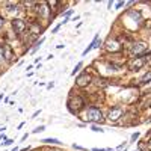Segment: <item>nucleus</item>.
I'll return each mask as SVG.
<instances>
[{
  "label": "nucleus",
  "instance_id": "10",
  "mask_svg": "<svg viewBox=\"0 0 151 151\" xmlns=\"http://www.w3.org/2000/svg\"><path fill=\"white\" fill-rule=\"evenodd\" d=\"M29 33L30 35H41L42 33V27L40 26V23H30L29 24Z\"/></svg>",
  "mask_w": 151,
  "mask_h": 151
},
{
  "label": "nucleus",
  "instance_id": "20",
  "mask_svg": "<svg viewBox=\"0 0 151 151\" xmlns=\"http://www.w3.org/2000/svg\"><path fill=\"white\" fill-rule=\"evenodd\" d=\"M71 14H73V11H71V9H68V11L65 12V18H70V15H71Z\"/></svg>",
  "mask_w": 151,
  "mask_h": 151
},
{
  "label": "nucleus",
  "instance_id": "24",
  "mask_svg": "<svg viewBox=\"0 0 151 151\" xmlns=\"http://www.w3.org/2000/svg\"><path fill=\"white\" fill-rule=\"evenodd\" d=\"M3 24H5V20H3L2 17H0V27H3Z\"/></svg>",
  "mask_w": 151,
  "mask_h": 151
},
{
  "label": "nucleus",
  "instance_id": "8",
  "mask_svg": "<svg viewBox=\"0 0 151 151\" xmlns=\"http://www.w3.org/2000/svg\"><path fill=\"white\" fill-rule=\"evenodd\" d=\"M132 53H133V55H141V56L147 55V44H145V42L133 44V47H132Z\"/></svg>",
  "mask_w": 151,
  "mask_h": 151
},
{
  "label": "nucleus",
  "instance_id": "18",
  "mask_svg": "<svg viewBox=\"0 0 151 151\" xmlns=\"http://www.w3.org/2000/svg\"><path fill=\"white\" fill-rule=\"evenodd\" d=\"M44 129H45L44 125H40V127H36V129L33 130V133H40V132H44Z\"/></svg>",
  "mask_w": 151,
  "mask_h": 151
},
{
  "label": "nucleus",
  "instance_id": "17",
  "mask_svg": "<svg viewBox=\"0 0 151 151\" xmlns=\"http://www.w3.org/2000/svg\"><path fill=\"white\" fill-rule=\"evenodd\" d=\"M82 67H83V64H82V62H79V64L76 65V68L73 70V73H71V74H73V76H76V73H79V70H80Z\"/></svg>",
  "mask_w": 151,
  "mask_h": 151
},
{
  "label": "nucleus",
  "instance_id": "21",
  "mask_svg": "<svg viewBox=\"0 0 151 151\" xmlns=\"http://www.w3.org/2000/svg\"><path fill=\"white\" fill-rule=\"evenodd\" d=\"M137 137H139V133H134V134H132V141H136Z\"/></svg>",
  "mask_w": 151,
  "mask_h": 151
},
{
  "label": "nucleus",
  "instance_id": "7",
  "mask_svg": "<svg viewBox=\"0 0 151 151\" xmlns=\"http://www.w3.org/2000/svg\"><path fill=\"white\" fill-rule=\"evenodd\" d=\"M38 15H40L41 18H52V9L48 8L47 3H41L40 5V9H38Z\"/></svg>",
  "mask_w": 151,
  "mask_h": 151
},
{
  "label": "nucleus",
  "instance_id": "1",
  "mask_svg": "<svg viewBox=\"0 0 151 151\" xmlns=\"http://www.w3.org/2000/svg\"><path fill=\"white\" fill-rule=\"evenodd\" d=\"M68 109L73 112V113H77L79 110H82L83 109V106H85V100L80 97V95H71L70 98H68Z\"/></svg>",
  "mask_w": 151,
  "mask_h": 151
},
{
  "label": "nucleus",
  "instance_id": "9",
  "mask_svg": "<svg viewBox=\"0 0 151 151\" xmlns=\"http://www.w3.org/2000/svg\"><path fill=\"white\" fill-rule=\"evenodd\" d=\"M0 47H2V53H3L5 60L11 62V60H12V58H14V50H12V47H11V45H8V44H2Z\"/></svg>",
  "mask_w": 151,
  "mask_h": 151
},
{
  "label": "nucleus",
  "instance_id": "12",
  "mask_svg": "<svg viewBox=\"0 0 151 151\" xmlns=\"http://www.w3.org/2000/svg\"><path fill=\"white\" fill-rule=\"evenodd\" d=\"M100 44H101V40H100V36H98V35H95V38H94V41H92V42L89 44V47H88V48L85 50V52H83V56H86V55L89 53V52H91L92 48H97V47H98Z\"/></svg>",
  "mask_w": 151,
  "mask_h": 151
},
{
  "label": "nucleus",
  "instance_id": "26",
  "mask_svg": "<svg viewBox=\"0 0 151 151\" xmlns=\"http://www.w3.org/2000/svg\"><path fill=\"white\" fill-rule=\"evenodd\" d=\"M11 151H18V150H17V148H12V150H11Z\"/></svg>",
  "mask_w": 151,
  "mask_h": 151
},
{
  "label": "nucleus",
  "instance_id": "5",
  "mask_svg": "<svg viewBox=\"0 0 151 151\" xmlns=\"http://www.w3.org/2000/svg\"><path fill=\"white\" fill-rule=\"evenodd\" d=\"M12 27H14L17 35H21V33H24V30H26L27 24H26V21H23L20 18H14L12 20Z\"/></svg>",
  "mask_w": 151,
  "mask_h": 151
},
{
  "label": "nucleus",
  "instance_id": "2",
  "mask_svg": "<svg viewBox=\"0 0 151 151\" xmlns=\"http://www.w3.org/2000/svg\"><path fill=\"white\" fill-rule=\"evenodd\" d=\"M86 121L89 122H101L103 121V113L97 107H89L86 112Z\"/></svg>",
  "mask_w": 151,
  "mask_h": 151
},
{
  "label": "nucleus",
  "instance_id": "25",
  "mask_svg": "<svg viewBox=\"0 0 151 151\" xmlns=\"http://www.w3.org/2000/svg\"><path fill=\"white\" fill-rule=\"evenodd\" d=\"M12 142H14V141H12V139H8V141H6V142H5V144H6V145H11V144H12Z\"/></svg>",
  "mask_w": 151,
  "mask_h": 151
},
{
  "label": "nucleus",
  "instance_id": "22",
  "mask_svg": "<svg viewBox=\"0 0 151 151\" xmlns=\"http://www.w3.org/2000/svg\"><path fill=\"white\" fill-rule=\"evenodd\" d=\"M124 6V2H118L116 3V9H119V8H122Z\"/></svg>",
  "mask_w": 151,
  "mask_h": 151
},
{
  "label": "nucleus",
  "instance_id": "15",
  "mask_svg": "<svg viewBox=\"0 0 151 151\" xmlns=\"http://www.w3.org/2000/svg\"><path fill=\"white\" fill-rule=\"evenodd\" d=\"M150 80H151V73H147V74L144 76V77L141 79V83L144 85V83H148Z\"/></svg>",
  "mask_w": 151,
  "mask_h": 151
},
{
  "label": "nucleus",
  "instance_id": "23",
  "mask_svg": "<svg viewBox=\"0 0 151 151\" xmlns=\"http://www.w3.org/2000/svg\"><path fill=\"white\" fill-rule=\"evenodd\" d=\"M3 59H5V58H3V53H0V65L3 64Z\"/></svg>",
  "mask_w": 151,
  "mask_h": 151
},
{
  "label": "nucleus",
  "instance_id": "19",
  "mask_svg": "<svg viewBox=\"0 0 151 151\" xmlns=\"http://www.w3.org/2000/svg\"><path fill=\"white\" fill-rule=\"evenodd\" d=\"M92 132H104L101 127H98V125H92Z\"/></svg>",
  "mask_w": 151,
  "mask_h": 151
},
{
  "label": "nucleus",
  "instance_id": "14",
  "mask_svg": "<svg viewBox=\"0 0 151 151\" xmlns=\"http://www.w3.org/2000/svg\"><path fill=\"white\" fill-rule=\"evenodd\" d=\"M42 142H45V144H60V141L59 139H55V137H47V139H44Z\"/></svg>",
  "mask_w": 151,
  "mask_h": 151
},
{
  "label": "nucleus",
  "instance_id": "16",
  "mask_svg": "<svg viewBox=\"0 0 151 151\" xmlns=\"http://www.w3.org/2000/svg\"><path fill=\"white\" fill-rule=\"evenodd\" d=\"M42 42H44V38H41V40H40V41H38V42H35V47L32 48V53H35V52H36V50H38V48H40V47H41V44H42Z\"/></svg>",
  "mask_w": 151,
  "mask_h": 151
},
{
  "label": "nucleus",
  "instance_id": "13",
  "mask_svg": "<svg viewBox=\"0 0 151 151\" xmlns=\"http://www.w3.org/2000/svg\"><path fill=\"white\" fill-rule=\"evenodd\" d=\"M129 17H132V18H134L137 23L141 21V12H137V11H134V9H132V11H129Z\"/></svg>",
  "mask_w": 151,
  "mask_h": 151
},
{
  "label": "nucleus",
  "instance_id": "4",
  "mask_svg": "<svg viewBox=\"0 0 151 151\" xmlns=\"http://www.w3.org/2000/svg\"><path fill=\"white\" fill-rule=\"evenodd\" d=\"M122 113H124V109H122V107H119V106H116V107H112V109L109 110L107 119H109L110 122H116V121L122 116Z\"/></svg>",
  "mask_w": 151,
  "mask_h": 151
},
{
  "label": "nucleus",
  "instance_id": "6",
  "mask_svg": "<svg viewBox=\"0 0 151 151\" xmlns=\"http://www.w3.org/2000/svg\"><path fill=\"white\" fill-rule=\"evenodd\" d=\"M92 77H91V74H88V73H82L77 79H76V85L80 86V88H85L91 83Z\"/></svg>",
  "mask_w": 151,
  "mask_h": 151
},
{
  "label": "nucleus",
  "instance_id": "3",
  "mask_svg": "<svg viewBox=\"0 0 151 151\" xmlns=\"http://www.w3.org/2000/svg\"><path fill=\"white\" fill-rule=\"evenodd\" d=\"M145 64H147V55H144V56H139V58H134L133 60H130L129 68H130L132 71H137L139 68H142Z\"/></svg>",
  "mask_w": 151,
  "mask_h": 151
},
{
  "label": "nucleus",
  "instance_id": "11",
  "mask_svg": "<svg viewBox=\"0 0 151 151\" xmlns=\"http://www.w3.org/2000/svg\"><path fill=\"white\" fill-rule=\"evenodd\" d=\"M106 48L109 50V52H119L121 45H119V42L116 40H109L106 42Z\"/></svg>",
  "mask_w": 151,
  "mask_h": 151
}]
</instances>
